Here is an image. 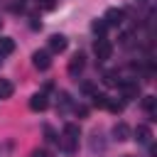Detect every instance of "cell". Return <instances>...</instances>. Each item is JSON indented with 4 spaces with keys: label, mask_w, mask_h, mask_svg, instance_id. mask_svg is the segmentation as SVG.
Listing matches in <instances>:
<instances>
[{
    "label": "cell",
    "mask_w": 157,
    "mask_h": 157,
    "mask_svg": "<svg viewBox=\"0 0 157 157\" xmlns=\"http://www.w3.org/2000/svg\"><path fill=\"white\" fill-rule=\"evenodd\" d=\"M15 52V39L12 37H0V56H7Z\"/></svg>",
    "instance_id": "10"
},
{
    "label": "cell",
    "mask_w": 157,
    "mask_h": 157,
    "mask_svg": "<svg viewBox=\"0 0 157 157\" xmlns=\"http://www.w3.org/2000/svg\"><path fill=\"white\" fill-rule=\"evenodd\" d=\"M15 93V83L10 78H0V98H12Z\"/></svg>",
    "instance_id": "11"
},
{
    "label": "cell",
    "mask_w": 157,
    "mask_h": 157,
    "mask_svg": "<svg viewBox=\"0 0 157 157\" xmlns=\"http://www.w3.org/2000/svg\"><path fill=\"white\" fill-rule=\"evenodd\" d=\"M0 27H2V20H0Z\"/></svg>",
    "instance_id": "25"
},
{
    "label": "cell",
    "mask_w": 157,
    "mask_h": 157,
    "mask_svg": "<svg viewBox=\"0 0 157 157\" xmlns=\"http://www.w3.org/2000/svg\"><path fill=\"white\" fill-rule=\"evenodd\" d=\"M123 20H125V10H123V7H110V10L103 15V22H105L108 27H118Z\"/></svg>",
    "instance_id": "3"
},
{
    "label": "cell",
    "mask_w": 157,
    "mask_h": 157,
    "mask_svg": "<svg viewBox=\"0 0 157 157\" xmlns=\"http://www.w3.org/2000/svg\"><path fill=\"white\" fill-rule=\"evenodd\" d=\"M44 132H47V140H49V142H54V140H56V137H54V132H52V128H49V125H47V128H44Z\"/></svg>",
    "instance_id": "23"
},
{
    "label": "cell",
    "mask_w": 157,
    "mask_h": 157,
    "mask_svg": "<svg viewBox=\"0 0 157 157\" xmlns=\"http://www.w3.org/2000/svg\"><path fill=\"white\" fill-rule=\"evenodd\" d=\"M142 108L147 115H155L157 113V98L155 96H142Z\"/></svg>",
    "instance_id": "12"
},
{
    "label": "cell",
    "mask_w": 157,
    "mask_h": 157,
    "mask_svg": "<svg viewBox=\"0 0 157 157\" xmlns=\"http://www.w3.org/2000/svg\"><path fill=\"white\" fill-rule=\"evenodd\" d=\"M49 49L56 52V54H61V52L66 49V37H64V34H52V37H49Z\"/></svg>",
    "instance_id": "9"
},
{
    "label": "cell",
    "mask_w": 157,
    "mask_h": 157,
    "mask_svg": "<svg viewBox=\"0 0 157 157\" xmlns=\"http://www.w3.org/2000/svg\"><path fill=\"white\" fill-rule=\"evenodd\" d=\"M93 52H96V59H98V61H105V59L113 56V44H110L105 37H98L96 44H93Z\"/></svg>",
    "instance_id": "1"
},
{
    "label": "cell",
    "mask_w": 157,
    "mask_h": 157,
    "mask_svg": "<svg viewBox=\"0 0 157 157\" xmlns=\"http://www.w3.org/2000/svg\"><path fill=\"white\" fill-rule=\"evenodd\" d=\"M118 86H120V91H123V101H132V98L140 96V86H137V81L125 78V81H118Z\"/></svg>",
    "instance_id": "2"
},
{
    "label": "cell",
    "mask_w": 157,
    "mask_h": 157,
    "mask_svg": "<svg viewBox=\"0 0 157 157\" xmlns=\"http://www.w3.org/2000/svg\"><path fill=\"white\" fill-rule=\"evenodd\" d=\"M91 29H93V34L103 37V34H105V29H108V25H105V22H103V17H101V20H93V22H91Z\"/></svg>",
    "instance_id": "16"
},
{
    "label": "cell",
    "mask_w": 157,
    "mask_h": 157,
    "mask_svg": "<svg viewBox=\"0 0 157 157\" xmlns=\"http://www.w3.org/2000/svg\"><path fill=\"white\" fill-rule=\"evenodd\" d=\"M130 135H132V130H130V125H128V123H115V125H113V137H115L118 142L130 140Z\"/></svg>",
    "instance_id": "7"
},
{
    "label": "cell",
    "mask_w": 157,
    "mask_h": 157,
    "mask_svg": "<svg viewBox=\"0 0 157 157\" xmlns=\"http://www.w3.org/2000/svg\"><path fill=\"white\" fill-rule=\"evenodd\" d=\"M76 115L86 118V115H88V108H86V105H76Z\"/></svg>",
    "instance_id": "22"
},
{
    "label": "cell",
    "mask_w": 157,
    "mask_h": 157,
    "mask_svg": "<svg viewBox=\"0 0 157 157\" xmlns=\"http://www.w3.org/2000/svg\"><path fill=\"white\" fill-rule=\"evenodd\" d=\"M61 150L71 155V152L76 150V140H71V137H66V135H64V137H61Z\"/></svg>",
    "instance_id": "19"
},
{
    "label": "cell",
    "mask_w": 157,
    "mask_h": 157,
    "mask_svg": "<svg viewBox=\"0 0 157 157\" xmlns=\"http://www.w3.org/2000/svg\"><path fill=\"white\" fill-rule=\"evenodd\" d=\"M39 7L42 10H54L56 7V0H39Z\"/></svg>",
    "instance_id": "20"
},
{
    "label": "cell",
    "mask_w": 157,
    "mask_h": 157,
    "mask_svg": "<svg viewBox=\"0 0 157 157\" xmlns=\"http://www.w3.org/2000/svg\"><path fill=\"white\" fill-rule=\"evenodd\" d=\"M132 135H135V140L142 142V145H150V140H152V130H150V125H137Z\"/></svg>",
    "instance_id": "8"
},
{
    "label": "cell",
    "mask_w": 157,
    "mask_h": 157,
    "mask_svg": "<svg viewBox=\"0 0 157 157\" xmlns=\"http://www.w3.org/2000/svg\"><path fill=\"white\" fill-rule=\"evenodd\" d=\"M83 66H86V56H83L81 52H76V54L71 56V61H69V74H71V76H76V74H81V71H83Z\"/></svg>",
    "instance_id": "6"
},
{
    "label": "cell",
    "mask_w": 157,
    "mask_h": 157,
    "mask_svg": "<svg viewBox=\"0 0 157 157\" xmlns=\"http://www.w3.org/2000/svg\"><path fill=\"white\" fill-rule=\"evenodd\" d=\"M47 105H49V98H47V93H44V91H42V93H34V96L29 98V108H32L34 113L47 110Z\"/></svg>",
    "instance_id": "5"
},
{
    "label": "cell",
    "mask_w": 157,
    "mask_h": 157,
    "mask_svg": "<svg viewBox=\"0 0 157 157\" xmlns=\"http://www.w3.org/2000/svg\"><path fill=\"white\" fill-rule=\"evenodd\" d=\"M91 103H93L96 108H105V103H108V96H105V93H98V91H93V93H91Z\"/></svg>",
    "instance_id": "15"
},
{
    "label": "cell",
    "mask_w": 157,
    "mask_h": 157,
    "mask_svg": "<svg viewBox=\"0 0 157 157\" xmlns=\"http://www.w3.org/2000/svg\"><path fill=\"white\" fill-rule=\"evenodd\" d=\"M32 66L39 69V71H47V69L52 66V56H49V52H44V49L34 52V54H32Z\"/></svg>",
    "instance_id": "4"
},
{
    "label": "cell",
    "mask_w": 157,
    "mask_h": 157,
    "mask_svg": "<svg viewBox=\"0 0 157 157\" xmlns=\"http://www.w3.org/2000/svg\"><path fill=\"white\" fill-rule=\"evenodd\" d=\"M66 108H71V96L66 91H59V96H56V110H66Z\"/></svg>",
    "instance_id": "13"
},
{
    "label": "cell",
    "mask_w": 157,
    "mask_h": 157,
    "mask_svg": "<svg viewBox=\"0 0 157 157\" xmlns=\"http://www.w3.org/2000/svg\"><path fill=\"white\" fill-rule=\"evenodd\" d=\"M64 135L71 137V140H78V137H81V128H78L76 123H66V125H64Z\"/></svg>",
    "instance_id": "14"
},
{
    "label": "cell",
    "mask_w": 157,
    "mask_h": 157,
    "mask_svg": "<svg viewBox=\"0 0 157 157\" xmlns=\"http://www.w3.org/2000/svg\"><path fill=\"white\" fill-rule=\"evenodd\" d=\"M105 108H108L110 113H120V110L125 108V101H115V98H108V103H105Z\"/></svg>",
    "instance_id": "17"
},
{
    "label": "cell",
    "mask_w": 157,
    "mask_h": 157,
    "mask_svg": "<svg viewBox=\"0 0 157 157\" xmlns=\"http://www.w3.org/2000/svg\"><path fill=\"white\" fill-rule=\"evenodd\" d=\"M32 157H49V155H47L44 150H34V152H32Z\"/></svg>",
    "instance_id": "24"
},
{
    "label": "cell",
    "mask_w": 157,
    "mask_h": 157,
    "mask_svg": "<svg viewBox=\"0 0 157 157\" xmlns=\"http://www.w3.org/2000/svg\"><path fill=\"white\" fill-rule=\"evenodd\" d=\"M81 91H83V93H88V96H91V93H93V91H96V86H93V83H88V81H86V83H81Z\"/></svg>",
    "instance_id": "21"
},
{
    "label": "cell",
    "mask_w": 157,
    "mask_h": 157,
    "mask_svg": "<svg viewBox=\"0 0 157 157\" xmlns=\"http://www.w3.org/2000/svg\"><path fill=\"white\" fill-rule=\"evenodd\" d=\"M103 83L105 86H118V71H105L103 74Z\"/></svg>",
    "instance_id": "18"
}]
</instances>
